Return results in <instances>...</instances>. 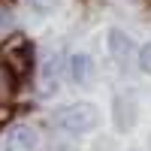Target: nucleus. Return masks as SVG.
I'll return each instance as SVG.
<instances>
[{
	"mask_svg": "<svg viewBox=\"0 0 151 151\" xmlns=\"http://www.w3.org/2000/svg\"><path fill=\"white\" fill-rule=\"evenodd\" d=\"M55 124L64 127L70 133H88L91 127H97V109L91 103H76V106H67L55 115Z\"/></svg>",
	"mask_w": 151,
	"mask_h": 151,
	"instance_id": "nucleus-1",
	"label": "nucleus"
},
{
	"mask_svg": "<svg viewBox=\"0 0 151 151\" xmlns=\"http://www.w3.org/2000/svg\"><path fill=\"white\" fill-rule=\"evenodd\" d=\"M36 148V130L27 124H15L6 133V148L3 151H33Z\"/></svg>",
	"mask_w": 151,
	"mask_h": 151,
	"instance_id": "nucleus-2",
	"label": "nucleus"
},
{
	"mask_svg": "<svg viewBox=\"0 0 151 151\" xmlns=\"http://www.w3.org/2000/svg\"><path fill=\"white\" fill-rule=\"evenodd\" d=\"M70 76H73V82L85 85L88 79H91V58H88V55H76L70 60Z\"/></svg>",
	"mask_w": 151,
	"mask_h": 151,
	"instance_id": "nucleus-3",
	"label": "nucleus"
},
{
	"mask_svg": "<svg viewBox=\"0 0 151 151\" xmlns=\"http://www.w3.org/2000/svg\"><path fill=\"white\" fill-rule=\"evenodd\" d=\"M12 94H15V76L9 67H0V106L9 103Z\"/></svg>",
	"mask_w": 151,
	"mask_h": 151,
	"instance_id": "nucleus-4",
	"label": "nucleus"
},
{
	"mask_svg": "<svg viewBox=\"0 0 151 151\" xmlns=\"http://www.w3.org/2000/svg\"><path fill=\"white\" fill-rule=\"evenodd\" d=\"M109 40H112V55H115L118 60H127V58H130V40H127L121 30H112Z\"/></svg>",
	"mask_w": 151,
	"mask_h": 151,
	"instance_id": "nucleus-5",
	"label": "nucleus"
},
{
	"mask_svg": "<svg viewBox=\"0 0 151 151\" xmlns=\"http://www.w3.org/2000/svg\"><path fill=\"white\" fill-rule=\"evenodd\" d=\"M6 60H12V64H15V70H27V67H30V60H27V45L18 40V42L6 52Z\"/></svg>",
	"mask_w": 151,
	"mask_h": 151,
	"instance_id": "nucleus-6",
	"label": "nucleus"
},
{
	"mask_svg": "<svg viewBox=\"0 0 151 151\" xmlns=\"http://www.w3.org/2000/svg\"><path fill=\"white\" fill-rule=\"evenodd\" d=\"M139 67H142L145 73H151V42L142 45V52H139Z\"/></svg>",
	"mask_w": 151,
	"mask_h": 151,
	"instance_id": "nucleus-7",
	"label": "nucleus"
}]
</instances>
